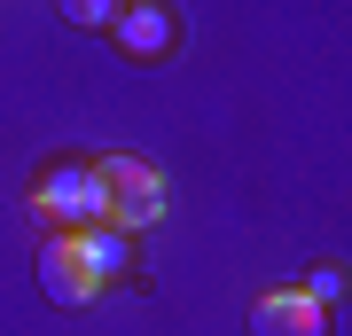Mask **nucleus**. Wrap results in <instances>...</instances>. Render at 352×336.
Instances as JSON below:
<instances>
[{
  "mask_svg": "<svg viewBox=\"0 0 352 336\" xmlns=\"http://www.w3.org/2000/svg\"><path fill=\"white\" fill-rule=\"evenodd\" d=\"M110 274H126V235L118 227H55L47 250H39V289L55 305H94Z\"/></svg>",
  "mask_w": 352,
  "mask_h": 336,
  "instance_id": "obj_1",
  "label": "nucleus"
},
{
  "mask_svg": "<svg viewBox=\"0 0 352 336\" xmlns=\"http://www.w3.org/2000/svg\"><path fill=\"white\" fill-rule=\"evenodd\" d=\"M94 180H102V196H110V227H118V235L164 219V180L141 157H94Z\"/></svg>",
  "mask_w": 352,
  "mask_h": 336,
  "instance_id": "obj_2",
  "label": "nucleus"
},
{
  "mask_svg": "<svg viewBox=\"0 0 352 336\" xmlns=\"http://www.w3.org/2000/svg\"><path fill=\"white\" fill-rule=\"evenodd\" d=\"M32 212L55 219V227H110V196H102L94 164H55V172L32 188Z\"/></svg>",
  "mask_w": 352,
  "mask_h": 336,
  "instance_id": "obj_3",
  "label": "nucleus"
},
{
  "mask_svg": "<svg viewBox=\"0 0 352 336\" xmlns=\"http://www.w3.org/2000/svg\"><path fill=\"white\" fill-rule=\"evenodd\" d=\"M110 39H118L133 63L173 55V8H164V0H126V8L110 16Z\"/></svg>",
  "mask_w": 352,
  "mask_h": 336,
  "instance_id": "obj_4",
  "label": "nucleus"
},
{
  "mask_svg": "<svg viewBox=\"0 0 352 336\" xmlns=\"http://www.w3.org/2000/svg\"><path fill=\"white\" fill-rule=\"evenodd\" d=\"M251 336H329V313L305 289H274L251 305Z\"/></svg>",
  "mask_w": 352,
  "mask_h": 336,
  "instance_id": "obj_5",
  "label": "nucleus"
},
{
  "mask_svg": "<svg viewBox=\"0 0 352 336\" xmlns=\"http://www.w3.org/2000/svg\"><path fill=\"white\" fill-rule=\"evenodd\" d=\"M126 0H63V24H87V32H110V16Z\"/></svg>",
  "mask_w": 352,
  "mask_h": 336,
  "instance_id": "obj_6",
  "label": "nucleus"
},
{
  "mask_svg": "<svg viewBox=\"0 0 352 336\" xmlns=\"http://www.w3.org/2000/svg\"><path fill=\"white\" fill-rule=\"evenodd\" d=\"M305 298H314L321 313H329V305H344V266H314V282H305Z\"/></svg>",
  "mask_w": 352,
  "mask_h": 336,
  "instance_id": "obj_7",
  "label": "nucleus"
}]
</instances>
